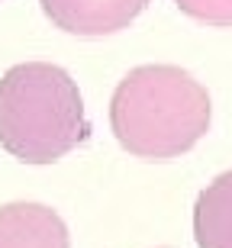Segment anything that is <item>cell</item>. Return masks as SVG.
<instances>
[{"instance_id":"1","label":"cell","mask_w":232,"mask_h":248,"mask_svg":"<svg viewBox=\"0 0 232 248\" xmlns=\"http://www.w3.org/2000/svg\"><path fill=\"white\" fill-rule=\"evenodd\" d=\"M110 126L129 155L168 161L190 152L206 136L210 93L177 64H142L113 91Z\"/></svg>"},{"instance_id":"2","label":"cell","mask_w":232,"mask_h":248,"mask_svg":"<svg viewBox=\"0 0 232 248\" xmlns=\"http://www.w3.org/2000/svg\"><path fill=\"white\" fill-rule=\"evenodd\" d=\"M91 139L71 74L48 62L13 64L0 78V145L23 165H52Z\"/></svg>"},{"instance_id":"3","label":"cell","mask_w":232,"mask_h":248,"mask_svg":"<svg viewBox=\"0 0 232 248\" xmlns=\"http://www.w3.org/2000/svg\"><path fill=\"white\" fill-rule=\"evenodd\" d=\"M46 16L75 36L120 32L149 7L152 0H39Z\"/></svg>"},{"instance_id":"4","label":"cell","mask_w":232,"mask_h":248,"mask_svg":"<svg viewBox=\"0 0 232 248\" xmlns=\"http://www.w3.org/2000/svg\"><path fill=\"white\" fill-rule=\"evenodd\" d=\"M0 248H71V239L52 206L7 203L0 206Z\"/></svg>"},{"instance_id":"5","label":"cell","mask_w":232,"mask_h":248,"mask_svg":"<svg viewBox=\"0 0 232 248\" xmlns=\"http://www.w3.org/2000/svg\"><path fill=\"white\" fill-rule=\"evenodd\" d=\"M194 239L200 248H232V171L200 190L194 206Z\"/></svg>"},{"instance_id":"6","label":"cell","mask_w":232,"mask_h":248,"mask_svg":"<svg viewBox=\"0 0 232 248\" xmlns=\"http://www.w3.org/2000/svg\"><path fill=\"white\" fill-rule=\"evenodd\" d=\"M177 10L206 26H232V0H174Z\"/></svg>"}]
</instances>
